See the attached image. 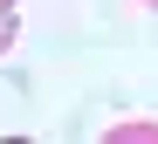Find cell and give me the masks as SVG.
I'll list each match as a JSON object with an SVG mask.
<instances>
[{
  "mask_svg": "<svg viewBox=\"0 0 158 144\" xmlns=\"http://www.w3.org/2000/svg\"><path fill=\"white\" fill-rule=\"evenodd\" d=\"M103 137H110V144H158V124L151 117H124V124H110Z\"/></svg>",
  "mask_w": 158,
  "mask_h": 144,
  "instance_id": "1",
  "label": "cell"
},
{
  "mask_svg": "<svg viewBox=\"0 0 158 144\" xmlns=\"http://www.w3.org/2000/svg\"><path fill=\"white\" fill-rule=\"evenodd\" d=\"M14 35H21V14H14V0H0V55L14 48Z\"/></svg>",
  "mask_w": 158,
  "mask_h": 144,
  "instance_id": "2",
  "label": "cell"
},
{
  "mask_svg": "<svg viewBox=\"0 0 158 144\" xmlns=\"http://www.w3.org/2000/svg\"><path fill=\"white\" fill-rule=\"evenodd\" d=\"M144 7H158V0H144Z\"/></svg>",
  "mask_w": 158,
  "mask_h": 144,
  "instance_id": "3",
  "label": "cell"
}]
</instances>
